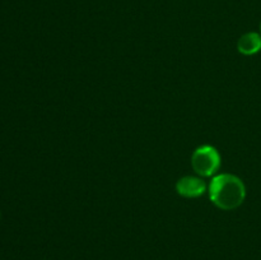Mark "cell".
Here are the masks:
<instances>
[{
    "instance_id": "obj_1",
    "label": "cell",
    "mask_w": 261,
    "mask_h": 260,
    "mask_svg": "<svg viewBox=\"0 0 261 260\" xmlns=\"http://www.w3.org/2000/svg\"><path fill=\"white\" fill-rule=\"evenodd\" d=\"M209 196L214 205L223 211H232L241 205L246 198V188L242 180L232 173H221L212 178Z\"/></svg>"
},
{
    "instance_id": "obj_2",
    "label": "cell",
    "mask_w": 261,
    "mask_h": 260,
    "mask_svg": "<svg viewBox=\"0 0 261 260\" xmlns=\"http://www.w3.org/2000/svg\"><path fill=\"white\" fill-rule=\"evenodd\" d=\"M191 166L198 175L209 177L216 175L221 167V155L212 145H201L191 155Z\"/></svg>"
},
{
    "instance_id": "obj_3",
    "label": "cell",
    "mask_w": 261,
    "mask_h": 260,
    "mask_svg": "<svg viewBox=\"0 0 261 260\" xmlns=\"http://www.w3.org/2000/svg\"><path fill=\"white\" fill-rule=\"evenodd\" d=\"M206 190V185L201 178L195 176H185L176 184V191L184 198H198Z\"/></svg>"
},
{
    "instance_id": "obj_4",
    "label": "cell",
    "mask_w": 261,
    "mask_h": 260,
    "mask_svg": "<svg viewBox=\"0 0 261 260\" xmlns=\"http://www.w3.org/2000/svg\"><path fill=\"white\" fill-rule=\"evenodd\" d=\"M237 48L242 55L251 56L261 50V35L256 32H249L241 36L237 42Z\"/></svg>"
},
{
    "instance_id": "obj_5",
    "label": "cell",
    "mask_w": 261,
    "mask_h": 260,
    "mask_svg": "<svg viewBox=\"0 0 261 260\" xmlns=\"http://www.w3.org/2000/svg\"><path fill=\"white\" fill-rule=\"evenodd\" d=\"M260 32H261V24H260Z\"/></svg>"
}]
</instances>
